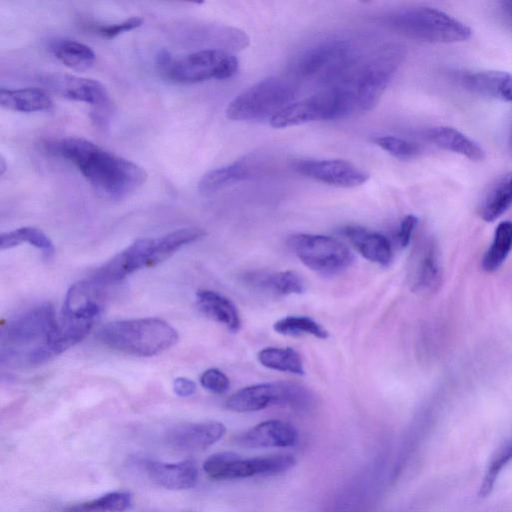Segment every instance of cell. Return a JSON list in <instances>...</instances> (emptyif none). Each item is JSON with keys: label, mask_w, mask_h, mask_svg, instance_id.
<instances>
[{"label": "cell", "mask_w": 512, "mask_h": 512, "mask_svg": "<svg viewBox=\"0 0 512 512\" xmlns=\"http://www.w3.org/2000/svg\"><path fill=\"white\" fill-rule=\"evenodd\" d=\"M47 147L51 153L73 163L96 194L108 201L129 197L147 180V173L141 166L82 137L62 138Z\"/></svg>", "instance_id": "6da1fadb"}, {"label": "cell", "mask_w": 512, "mask_h": 512, "mask_svg": "<svg viewBox=\"0 0 512 512\" xmlns=\"http://www.w3.org/2000/svg\"><path fill=\"white\" fill-rule=\"evenodd\" d=\"M198 227H187L156 238H140L117 253L91 276L102 287L116 283L143 268L153 267L169 258L184 245L205 235Z\"/></svg>", "instance_id": "7a4b0ae2"}, {"label": "cell", "mask_w": 512, "mask_h": 512, "mask_svg": "<svg viewBox=\"0 0 512 512\" xmlns=\"http://www.w3.org/2000/svg\"><path fill=\"white\" fill-rule=\"evenodd\" d=\"M97 338L113 350L150 357L172 347L178 340V333L162 319L138 318L106 323L97 331Z\"/></svg>", "instance_id": "3957f363"}, {"label": "cell", "mask_w": 512, "mask_h": 512, "mask_svg": "<svg viewBox=\"0 0 512 512\" xmlns=\"http://www.w3.org/2000/svg\"><path fill=\"white\" fill-rule=\"evenodd\" d=\"M405 57V46L399 43L384 44L340 81L351 90L357 112L372 110L379 103Z\"/></svg>", "instance_id": "277c9868"}, {"label": "cell", "mask_w": 512, "mask_h": 512, "mask_svg": "<svg viewBox=\"0 0 512 512\" xmlns=\"http://www.w3.org/2000/svg\"><path fill=\"white\" fill-rule=\"evenodd\" d=\"M386 24L398 34L428 43L467 41L471 29L451 15L432 7L415 6L391 13Z\"/></svg>", "instance_id": "5b68a950"}, {"label": "cell", "mask_w": 512, "mask_h": 512, "mask_svg": "<svg viewBox=\"0 0 512 512\" xmlns=\"http://www.w3.org/2000/svg\"><path fill=\"white\" fill-rule=\"evenodd\" d=\"M355 112L352 92L344 83H338L291 102L269 121L274 128H287L313 121L341 119Z\"/></svg>", "instance_id": "8992f818"}, {"label": "cell", "mask_w": 512, "mask_h": 512, "mask_svg": "<svg viewBox=\"0 0 512 512\" xmlns=\"http://www.w3.org/2000/svg\"><path fill=\"white\" fill-rule=\"evenodd\" d=\"M357 56L346 40H327L306 49L293 65L294 74L306 81L335 85L354 69Z\"/></svg>", "instance_id": "52a82bcc"}, {"label": "cell", "mask_w": 512, "mask_h": 512, "mask_svg": "<svg viewBox=\"0 0 512 512\" xmlns=\"http://www.w3.org/2000/svg\"><path fill=\"white\" fill-rule=\"evenodd\" d=\"M295 86L282 77L262 79L238 94L227 106L226 117L234 121L269 118L293 102Z\"/></svg>", "instance_id": "ba28073f"}, {"label": "cell", "mask_w": 512, "mask_h": 512, "mask_svg": "<svg viewBox=\"0 0 512 512\" xmlns=\"http://www.w3.org/2000/svg\"><path fill=\"white\" fill-rule=\"evenodd\" d=\"M57 324L54 307L48 302L35 305L9 319L1 328V363H11L23 347L32 344L35 350L43 345Z\"/></svg>", "instance_id": "9c48e42d"}, {"label": "cell", "mask_w": 512, "mask_h": 512, "mask_svg": "<svg viewBox=\"0 0 512 512\" xmlns=\"http://www.w3.org/2000/svg\"><path fill=\"white\" fill-rule=\"evenodd\" d=\"M157 64L165 76L180 83H198L210 79H227L236 74L238 59L221 49H205L173 60L167 52L158 56Z\"/></svg>", "instance_id": "30bf717a"}, {"label": "cell", "mask_w": 512, "mask_h": 512, "mask_svg": "<svg viewBox=\"0 0 512 512\" xmlns=\"http://www.w3.org/2000/svg\"><path fill=\"white\" fill-rule=\"evenodd\" d=\"M287 245L305 266L324 276L341 274L354 260L348 247L331 236L293 234Z\"/></svg>", "instance_id": "8fae6325"}, {"label": "cell", "mask_w": 512, "mask_h": 512, "mask_svg": "<svg viewBox=\"0 0 512 512\" xmlns=\"http://www.w3.org/2000/svg\"><path fill=\"white\" fill-rule=\"evenodd\" d=\"M312 394L305 387L289 382L261 383L244 387L231 395L225 406L234 412H255L273 405L297 409L312 404Z\"/></svg>", "instance_id": "7c38bea8"}, {"label": "cell", "mask_w": 512, "mask_h": 512, "mask_svg": "<svg viewBox=\"0 0 512 512\" xmlns=\"http://www.w3.org/2000/svg\"><path fill=\"white\" fill-rule=\"evenodd\" d=\"M296 459L289 454L243 459L234 452H220L208 457L203 470L215 480H233L252 476L275 475L291 469Z\"/></svg>", "instance_id": "4fadbf2b"}, {"label": "cell", "mask_w": 512, "mask_h": 512, "mask_svg": "<svg viewBox=\"0 0 512 512\" xmlns=\"http://www.w3.org/2000/svg\"><path fill=\"white\" fill-rule=\"evenodd\" d=\"M43 82L48 89L62 97L89 104L95 121L104 123L106 120L112 103L107 89L99 81L65 74H51L46 76Z\"/></svg>", "instance_id": "5bb4252c"}, {"label": "cell", "mask_w": 512, "mask_h": 512, "mask_svg": "<svg viewBox=\"0 0 512 512\" xmlns=\"http://www.w3.org/2000/svg\"><path fill=\"white\" fill-rule=\"evenodd\" d=\"M292 167L305 177L342 188L360 186L370 177L365 170L343 159H298Z\"/></svg>", "instance_id": "9a60e30c"}, {"label": "cell", "mask_w": 512, "mask_h": 512, "mask_svg": "<svg viewBox=\"0 0 512 512\" xmlns=\"http://www.w3.org/2000/svg\"><path fill=\"white\" fill-rule=\"evenodd\" d=\"M265 159L258 154L246 155L231 164L205 173L198 183L203 195H211L229 185L257 177L265 169Z\"/></svg>", "instance_id": "2e32d148"}, {"label": "cell", "mask_w": 512, "mask_h": 512, "mask_svg": "<svg viewBox=\"0 0 512 512\" xmlns=\"http://www.w3.org/2000/svg\"><path fill=\"white\" fill-rule=\"evenodd\" d=\"M226 428L221 422L206 421L174 426L166 433L167 442L180 450H204L218 442Z\"/></svg>", "instance_id": "e0dca14e"}, {"label": "cell", "mask_w": 512, "mask_h": 512, "mask_svg": "<svg viewBox=\"0 0 512 512\" xmlns=\"http://www.w3.org/2000/svg\"><path fill=\"white\" fill-rule=\"evenodd\" d=\"M411 288L414 292L437 291L442 281L439 250L431 239H425L415 252L411 268Z\"/></svg>", "instance_id": "ac0fdd59"}, {"label": "cell", "mask_w": 512, "mask_h": 512, "mask_svg": "<svg viewBox=\"0 0 512 512\" xmlns=\"http://www.w3.org/2000/svg\"><path fill=\"white\" fill-rule=\"evenodd\" d=\"M298 440L297 430L282 420H267L238 436L237 442L248 448L290 447Z\"/></svg>", "instance_id": "d6986e66"}, {"label": "cell", "mask_w": 512, "mask_h": 512, "mask_svg": "<svg viewBox=\"0 0 512 512\" xmlns=\"http://www.w3.org/2000/svg\"><path fill=\"white\" fill-rule=\"evenodd\" d=\"M143 466L149 479L166 489H190L198 480V470L192 461L167 463L148 460Z\"/></svg>", "instance_id": "ffe728a7"}, {"label": "cell", "mask_w": 512, "mask_h": 512, "mask_svg": "<svg viewBox=\"0 0 512 512\" xmlns=\"http://www.w3.org/2000/svg\"><path fill=\"white\" fill-rule=\"evenodd\" d=\"M341 234L367 260L382 266L391 263L393 250L385 235L355 225L343 227Z\"/></svg>", "instance_id": "44dd1931"}, {"label": "cell", "mask_w": 512, "mask_h": 512, "mask_svg": "<svg viewBox=\"0 0 512 512\" xmlns=\"http://www.w3.org/2000/svg\"><path fill=\"white\" fill-rule=\"evenodd\" d=\"M243 282L254 290L273 295L300 294L305 291V283L295 271H252L243 275Z\"/></svg>", "instance_id": "7402d4cb"}, {"label": "cell", "mask_w": 512, "mask_h": 512, "mask_svg": "<svg viewBox=\"0 0 512 512\" xmlns=\"http://www.w3.org/2000/svg\"><path fill=\"white\" fill-rule=\"evenodd\" d=\"M463 85L481 96L512 103V74L487 70L469 73L462 78Z\"/></svg>", "instance_id": "603a6c76"}, {"label": "cell", "mask_w": 512, "mask_h": 512, "mask_svg": "<svg viewBox=\"0 0 512 512\" xmlns=\"http://www.w3.org/2000/svg\"><path fill=\"white\" fill-rule=\"evenodd\" d=\"M426 138L437 147L468 158L471 161H482L484 149L461 131L449 126H436L428 129Z\"/></svg>", "instance_id": "cb8c5ba5"}, {"label": "cell", "mask_w": 512, "mask_h": 512, "mask_svg": "<svg viewBox=\"0 0 512 512\" xmlns=\"http://www.w3.org/2000/svg\"><path fill=\"white\" fill-rule=\"evenodd\" d=\"M196 299L198 307L205 315L232 332L240 329V315L231 300L212 290H199L196 293Z\"/></svg>", "instance_id": "d4e9b609"}, {"label": "cell", "mask_w": 512, "mask_h": 512, "mask_svg": "<svg viewBox=\"0 0 512 512\" xmlns=\"http://www.w3.org/2000/svg\"><path fill=\"white\" fill-rule=\"evenodd\" d=\"M512 206V171L499 177L482 199L479 213L486 222H493Z\"/></svg>", "instance_id": "484cf974"}, {"label": "cell", "mask_w": 512, "mask_h": 512, "mask_svg": "<svg viewBox=\"0 0 512 512\" xmlns=\"http://www.w3.org/2000/svg\"><path fill=\"white\" fill-rule=\"evenodd\" d=\"M0 104L3 108L17 112H37L48 110L53 103L47 92L40 88L0 90Z\"/></svg>", "instance_id": "4316f807"}, {"label": "cell", "mask_w": 512, "mask_h": 512, "mask_svg": "<svg viewBox=\"0 0 512 512\" xmlns=\"http://www.w3.org/2000/svg\"><path fill=\"white\" fill-rule=\"evenodd\" d=\"M51 50L65 66L77 71L89 69L96 58L89 46L75 40H59L52 45Z\"/></svg>", "instance_id": "83f0119b"}, {"label": "cell", "mask_w": 512, "mask_h": 512, "mask_svg": "<svg viewBox=\"0 0 512 512\" xmlns=\"http://www.w3.org/2000/svg\"><path fill=\"white\" fill-rule=\"evenodd\" d=\"M257 358L259 363L268 369L295 375L305 373L300 354L291 347H266L259 351Z\"/></svg>", "instance_id": "f1b7e54d"}, {"label": "cell", "mask_w": 512, "mask_h": 512, "mask_svg": "<svg viewBox=\"0 0 512 512\" xmlns=\"http://www.w3.org/2000/svg\"><path fill=\"white\" fill-rule=\"evenodd\" d=\"M512 249V222L502 221L498 224L493 241L486 251L482 268L486 272L497 270L506 260Z\"/></svg>", "instance_id": "f546056e"}, {"label": "cell", "mask_w": 512, "mask_h": 512, "mask_svg": "<svg viewBox=\"0 0 512 512\" xmlns=\"http://www.w3.org/2000/svg\"><path fill=\"white\" fill-rule=\"evenodd\" d=\"M22 243H29L40 249L48 259L54 253L51 239L40 229L35 227H21L0 235V248L10 249Z\"/></svg>", "instance_id": "4dcf8cb0"}, {"label": "cell", "mask_w": 512, "mask_h": 512, "mask_svg": "<svg viewBox=\"0 0 512 512\" xmlns=\"http://www.w3.org/2000/svg\"><path fill=\"white\" fill-rule=\"evenodd\" d=\"M275 332L285 336L312 335L326 339L328 331L317 321L307 316H287L276 321L273 325Z\"/></svg>", "instance_id": "1f68e13d"}, {"label": "cell", "mask_w": 512, "mask_h": 512, "mask_svg": "<svg viewBox=\"0 0 512 512\" xmlns=\"http://www.w3.org/2000/svg\"><path fill=\"white\" fill-rule=\"evenodd\" d=\"M131 504L132 498L128 492L115 491L72 506L67 512H124L131 507Z\"/></svg>", "instance_id": "d6a6232c"}, {"label": "cell", "mask_w": 512, "mask_h": 512, "mask_svg": "<svg viewBox=\"0 0 512 512\" xmlns=\"http://www.w3.org/2000/svg\"><path fill=\"white\" fill-rule=\"evenodd\" d=\"M371 141L400 160L415 159L422 153V148L418 143L397 136H375Z\"/></svg>", "instance_id": "836d02e7"}, {"label": "cell", "mask_w": 512, "mask_h": 512, "mask_svg": "<svg viewBox=\"0 0 512 512\" xmlns=\"http://www.w3.org/2000/svg\"><path fill=\"white\" fill-rule=\"evenodd\" d=\"M512 460V438L507 440L495 453L487 467L479 488V497L488 496L500 474V471Z\"/></svg>", "instance_id": "e575fe53"}, {"label": "cell", "mask_w": 512, "mask_h": 512, "mask_svg": "<svg viewBox=\"0 0 512 512\" xmlns=\"http://www.w3.org/2000/svg\"><path fill=\"white\" fill-rule=\"evenodd\" d=\"M200 383L206 390L216 394L225 393L230 387L229 378L217 368L204 371Z\"/></svg>", "instance_id": "d590c367"}, {"label": "cell", "mask_w": 512, "mask_h": 512, "mask_svg": "<svg viewBox=\"0 0 512 512\" xmlns=\"http://www.w3.org/2000/svg\"><path fill=\"white\" fill-rule=\"evenodd\" d=\"M142 23V18L134 16L115 24L101 26L97 31L105 38H114L124 32L138 28Z\"/></svg>", "instance_id": "8d00e7d4"}, {"label": "cell", "mask_w": 512, "mask_h": 512, "mask_svg": "<svg viewBox=\"0 0 512 512\" xmlns=\"http://www.w3.org/2000/svg\"><path fill=\"white\" fill-rule=\"evenodd\" d=\"M417 224L418 218L415 215L409 214L402 219L397 232V242L400 247L405 248L409 245Z\"/></svg>", "instance_id": "74e56055"}, {"label": "cell", "mask_w": 512, "mask_h": 512, "mask_svg": "<svg viewBox=\"0 0 512 512\" xmlns=\"http://www.w3.org/2000/svg\"><path fill=\"white\" fill-rule=\"evenodd\" d=\"M196 384L187 377H177L173 381L174 392L180 397H189L196 391Z\"/></svg>", "instance_id": "f35d334b"}, {"label": "cell", "mask_w": 512, "mask_h": 512, "mask_svg": "<svg viewBox=\"0 0 512 512\" xmlns=\"http://www.w3.org/2000/svg\"><path fill=\"white\" fill-rule=\"evenodd\" d=\"M500 9L506 21L512 26V1L501 2Z\"/></svg>", "instance_id": "ab89813d"}, {"label": "cell", "mask_w": 512, "mask_h": 512, "mask_svg": "<svg viewBox=\"0 0 512 512\" xmlns=\"http://www.w3.org/2000/svg\"><path fill=\"white\" fill-rule=\"evenodd\" d=\"M7 165L3 156L0 158V174L3 175L6 171Z\"/></svg>", "instance_id": "60d3db41"}]
</instances>
